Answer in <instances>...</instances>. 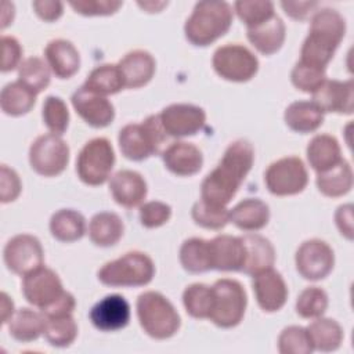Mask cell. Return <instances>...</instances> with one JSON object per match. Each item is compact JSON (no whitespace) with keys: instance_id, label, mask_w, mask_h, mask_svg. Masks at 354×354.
I'll return each mask as SVG.
<instances>
[{"instance_id":"6da1fadb","label":"cell","mask_w":354,"mask_h":354,"mask_svg":"<svg viewBox=\"0 0 354 354\" xmlns=\"http://www.w3.org/2000/svg\"><path fill=\"white\" fill-rule=\"evenodd\" d=\"M254 162V149L248 140H236L224 151L217 166L201 184V199L207 205L225 207L235 196Z\"/></svg>"},{"instance_id":"7a4b0ae2","label":"cell","mask_w":354,"mask_h":354,"mask_svg":"<svg viewBox=\"0 0 354 354\" xmlns=\"http://www.w3.org/2000/svg\"><path fill=\"white\" fill-rule=\"evenodd\" d=\"M346 33L344 18L332 8L315 11L300 50V62L326 69Z\"/></svg>"},{"instance_id":"3957f363","label":"cell","mask_w":354,"mask_h":354,"mask_svg":"<svg viewBox=\"0 0 354 354\" xmlns=\"http://www.w3.org/2000/svg\"><path fill=\"white\" fill-rule=\"evenodd\" d=\"M234 11L227 1H199L185 21V37L194 46L206 47L228 32Z\"/></svg>"},{"instance_id":"277c9868","label":"cell","mask_w":354,"mask_h":354,"mask_svg":"<svg viewBox=\"0 0 354 354\" xmlns=\"http://www.w3.org/2000/svg\"><path fill=\"white\" fill-rule=\"evenodd\" d=\"M159 115H149L141 123H129L119 131L118 141L122 155L130 160L141 162L163 152L167 141Z\"/></svg>"},{"instance_id":"5b68a950","label":"cell","mask_w":354,"mask_h":354,"mask_svg":"<svg viewBox=\"0 0 354 354\" xmlns=\"http://www.w3.org/2000/svg\"><path fill=\"white\" fill-rule=\"evenodd\" d=\"M136 308L141 328L152 339L165 340L178 332L180 315L162 293L155 290L141 293L137 297Z\"/></svg>"},{"instance_id":"8992f818","label":"cell","mask_w":354,"mask_h":354,"mask_svg":"<svg viewBox=\"0 0 354 354\" xmlns=\"http://www.w3.org/2000/svg\"><path fill=\"white\" fill-rule=\"evenodd\" d=\"M155 275L152 259L142 252L133 250L122 257L105 263L97 272L98 281L106 286H144Z\"/></svg>"},{"instance_id":"52a82bcc","label":"cell","mask_w":354,"mask_h":354,"mask_svg":"<svg viewBox=\"0 0 354 354\" xmlns=\"http://www.w3.org/2000/svg\"><path fill=\"white\" fill-rule=\"evenodd\" d=\"M213 307L209 319L218 328H234L245 315L248 297L243 286L230 278L217 279L213 286Z\"/></svg>"},{"instance_id":"ba28073f","label":"cell","mask_w":354,"mask_h":354,"mask_svg":"<svg viewBox=\"0 0 354 354\" xmlns=\"http://www.w3.org/2000/svg\"><path fill=\"white\" fill-rule=\"evenodd\" d=\"M115 152L105 137H95L87 141L76 159L77 177L87 185L104 184L113 169Z\"/></svg>"},{"instance_id":"9c48e42d","label":"cell","mask_w":354,"mask_h":354,"mask_svg":"<svg viewBox=\"0 0 354 354\" xmlns=\"http://www.w3.org/2000/svg\"><path fill=\"white\" fill-rule=\"evenodd\" d=\"M214 72L230 82H248L259 71L257 57L242 44L220 46L212 58Z\"/></svg>"},{"instance_id":"30bf717a","label":"cell","mask_w":354,"mask_h":354,"mask_svg":"<svg viewBox=\"0 0 354 354\" xmlns=\"http://www.w3.org/2000/svg\"><path fill=\"white\" fill-rule=\"evenodd\" d=\"M69 162V147L57 134L39 136L29 148L30 167L43 177L61 174Z\"/></svg>"},{"instance_id":"8fae6325","label":"cell","mask_w":354,"mask_h":354,"mask_svg":"<svg viewBox=\"0 0 354 354\" xmlns=\"http://www.w3.org/2000/svg\"><path fill=\"white\" fill-rule=\"evenodd\" d=\"M264 183L272 195H296L307 187L308 173L300 158L285 156L272 162L267 167L264 173Z\"/></svg>"},{"instance_id":"7c38bea8","label":"cell","mask_w":354,"mask_h":354,"mask_svg":"<svg viewBox=\"0 0 354 354\" xmlns=\"http://www.w3.org/2000/svg\"><path fill=\"white\" fill-rule=\"evenodd\" d=\"M66 290H64L62 282L55 271L44 266L24 275L22 293L26 301L40 311H46L54 306Z\"/></svg>"},{"instance_id":"4fadbf2b","label":"cell","mask_w":354,"mask_h":354,"mask_svg":"<svg viewBox=\"0 0 354 354\" xmlns=\"http://www.w3.org/2000/svg\"><path fill=\"white\" fill-rule=\"evenodd\" d=\"M297 272L308 281H321L326 278L335 266L332 248L321 239L304 241L295 254Z\"/></svg>"},{"instance_id":"5bb4252c","label":"cell","mask_w":354,"mask_h":354,"mask_svg":"<svg viewBox=\"0 0 354 354\" xmlns=\"http://www.w3.org/2000/svg\"><path fill=\"white\" fill-rule=\"evenodd\" d=\"M3 257L7 268L17 275L28 272L43 266L44 252L40 241L29 234H19L8 239L4 246Z\"/></svg>"},{"instance_id":"9a60e30c","label":"cell","mask_w":354,"mask_h":354,"mask_svg":"<svg viewBox=\"0 0 354 354\" xmlns=\"http://www.w3.org/2000/svg\"><path fill=\"white\" fill-rule=\"evenodd\" d=\"M163 130L169 137L194 136L206 123V112L194 104H171L159 113Z\"/></svg>"},{"instance_id":"2e32d148","label":"cell","mask_w":354,"mask_h":354,"mask_svg":"<svg viewBox=\"0 0 354 354\" xmlns=\"http://www.w3.org/2000/svg\"><path fill=\"white\" fill-rule=\"evenodd\" d=\"M72 106L76 113L91 127L102 129L109 126L115 119V108L112 102L101 94L79 87L71 97Z\"/></svg>"},{"instance_id":"e0dca14e","label":"cell","mask_w":354,"mask_h":354,"mask_svg":"<svg viewBox=\"0 0 354 354\" xmlns=\"http://www.w3.org/2000/svg\"><path fill=\"white\" fill-rule=\"evenodd\" d=\"M324 113L335 112L351 115L354 108L353 80H325L314 93L311 100Z\"/></svg>"},{"instance_id":"ac0fdd59","label":"cell","mask_w":354,"mask_h":354,"mask_svg":"<svg viewBox=\"0 0 354 354\" xmlns=\"http://www.w3.org/2000/svg\"><path fill=\"white\" fill-rule=\"evenodd\" d=\"M253 292L259 307L266 313L281 310L288 299V286L282 275L272 267L253 275Z\"/></svg>"},{"instance_id":"d6986e66","label":"cell","mask_w":354,"mask_h":354,"mask_svg":"<svg viewBox=\"0 0 354 354\" xmlns=\"http://www.w3.org/2000/svg\"><path fill=\"white\" fill-rule=\"evenodd\" d=\"M88 317L98 330L115 332L129 324L130 306L123 296L108 295L93 306Z\"/></svg>"},{"instance_id":"ffe728a7","label":"cell","mask_w":354,"mask_h":354,"mask_svg":"<svg viewBox=\"0 0 354 354\" xmlns=\"http://www.w3.org/2000/svg\"><path fill=\"white\" fill-rule=\"evenodd\" d=\"M109 191L118 205L133 209L144 202L148 188L140 173L134 170H119L109 180Z\"/></svg>"},{"instance_id":"44dd1931","label":"cell","mask_w":354,"mask_h":354,"mask_svg":"<svg viewBox=\"0 0 354 354\" xmlns=\"http://www.w3.org/2000/svg\"><path fill=\"white\" fill-rule=\"evenodd\" d=\"M162 160L166 169L173 174L189 177L202 169L203 155L196 145L185 141H177L163 149Z\"/></svg>"},{"instance_id":"7402d4cb","label":"cell","mask_w":354,"mask_h":354,"mask_svg":"<svg viewBox=\"0 0 354 354\" xmlns=\"http://www.w3.org/2000/svg\"><path fill=\"white\" fill-rule=\"evenodd\" d=\"M212 268L218 271H242L245 245L241 236L217 235L209 241Z\"/></svg>"},{"instance_id":"603a6c76","label":"cell","mask_w":354,"mask_h":354,"mask_svg":"<svg viewBox=\"0 0 354 354\" xmlns=\"http://www.w3.org/2000/svg\"><path fill=\"white\" fill-rule=\"evenodd\" d=\"M124 88H138L145 86L155 73L156 62L151 53L145 50L129 51L118 64Z\"/></svg>"},{"instance_id":"cb8c5ba5","label":"cell","mask_w":354,"mask_h":354,"mask_svg":"<svg viewBox=\"0 0 354 354\" xmlns=\"http://www.w3.org/2000/svg\"><path fill=\"white\" fill-rule=\"evenodd\" d=\"M44 57L48 68L58 79L72 77L80 68V55L72 41L54 39L47 43Z\"/></svg>"},{"instance_id":"d4e9b609","label":"cell","mask_w":354,"mask_h":354,"mask_svg":"<svg viewBox=\"0 0 354 354\" xmlns=\"http://www.w3.org/2000/svg\"><path fill=\"white\" fill-rule=\"evenodd\" d=\"M285 32V24L278 15H274L256 26L248 28L246 36L259 53L272 55L282 47L286 35Z\"/></svg>"},{"instance_id":"484cf974","label":"cell","mask_w":354,"mask_h":354,"mask_svg":"<svg viewBox=\"0 0 354 354\" xmlns=\"http://www.w3.org/2000/svg\"><path fill=\"white\" fill-rule=\"evenodd\" d=\"M245 245V263L242 272L254 275L275 263V250L271 242L259 234H246L241 236Z\"/></svg>"},{"instance_id":"4316f807","label":"cell","mask_w":354,"mask_h":354,"mask_svg":"<svg viewBox=\"0 0 354 354\" xmlns=\"http://www.w3.org/2000/svg\"><path fill=\"white\" fill-rule=\"evenodd\" d=\"M270 220V207L259 198H248L230 210V221L242 231H259Z\"/></svg>"},{"instance_id":"83f0119b","label":"cell","mask_w":354,"mask_h":354,"mask_svg":"<svg viewBox=\"0 0 354 354\" xmlns=\"http://www.w3.org/2000/svg\"><path fill=\"white\" fill-rule=\"evenodd\" d=\"M306 153L311 169L317 173L336 166L343 159L339 141L330 134L314 136L307 145Z\"/></svg>"},{"instance_id":"f1b7e54d","label":"cell","mask_w":354,"mask_h":354,"mask_svg":"<svg viewBox=\"0 0 354 354\" xmlns=\"http://www.w3.org/2000/svg\"><path fill=\"white\" fill-rule=\"evenodd\" d=\"M123 220L113 212H100L88 223L90 241L101 248L116 245L123 236Z\"/></svg>"},{"instance_id":"f546056e","label":"cell","mask_w":354,"mask_h":354,"mask_svg":"<svg viewBox=\"0 0 354 354\" xmlns=\"http://www.w3.org/2000/svg\"><path fill=\"white\" fill-rule=\"evenodd\" d=\"M283 119L290 130L307 134L324 123V112L313 101H295L285 109Z\"/></svg>"},{"instance_id":"4dcf8cb0","label":"cell","mask_w":354,"mask_h":354,"mask_svg":"<svg viewBox=\"0 0 354 354\" xmlns=\"http://www.w3.org/2000/svg\"><path fill=\"white\" fill-rule=\"evenodd\" d=\"M7 324L8 332L15 340L28 343L44 335L46 317L41 311L37 313L30 308H19Z\"/></svg>"},{"instance_id":"1f68e13d","label":"cell","mask_w":354,"mask_h":354,"mask_svg":"<svg viewBox=\"0 0 354 354\" xmlns=\"http://www.w3.org/2000/svg\"><path fill=\"white\" fill-rule=\"evenodd\" d=\"M318 191L329 198H339L346 195L353 187V170L348 162L342 159L336 166L317 173Z\"/></svg>"},{"instance_id":"d6a6232c","label":"cell","mask_w":354,"mask_h":354,"mask_svg":"<svg viewBox=\"0 0 354 354\" xmlns=\"http://www.w3.org/2000/svg\"><path fill=\"white\" fill-rule=\"evenodd\" d=\"M50 232L59 242L79 241L86 232V218L73 209H61L51 216Z\"/></svg>"},{"instance_id":"836d02e7","label":"cell","mask_w":354,"mask_h":354,"mask_svg":"<svg viewBox=\"0 0 354 354\" xmlns=\"http://www.w3.org/2000/svg\"><path fill=\"white\" fill-rule=\"evenodd\" d=\"M306 329L314 350L330 353L337 350L342 344L343 329L339 322L332 318H314V321Z\"/></svg>"},{"instance_id":"e575fe53","label":"cell","mask_w":354,"mask_h":354,"mask_svg":"<svg viewBox=\"0 0 354 354\" xmlns=\"http://www.w3.org/2000/svg\"><path fill=\"white\" fill-rule=\"evenodd\" d=\"M36 93L22 84L19 80L7 83L0 93L1 111L8 116H21L28 113L36 104Z\"/></svg>"},{"instance_id":"d590c367","label":"cell","mask_w":354,"mask_h":354,"mask_svg":"<svg viewBox=\"0 0 354 354\" xmlns=\"http://www.w3.org/2000/svg\"><path fill=\"white\" fill-rule=\"evenodd\" d=\"M180 263L183 268L191 274L213 270L209 241L202 238L185 239L180 248Z\"/></svg>"},{"instance_id":"8d00e7d4","label":"cell","mask_w":354,"mask_h":354,"mask_svg":"<svg viewBox=\"0 0 354 354\" xmlns=\"http://www.w3.org/2000/svg\"><path fill=\"white\" fill-rule=\"evenodd\" d=\"M83 86L87 90L105 97L109 94H116L124 88L122 73L115 64H104L94 68L87 75Z\"/></svg>"},{"instance_id":"74e56055","label":"cell","mask_w":354,"mask_h":354,"mask_svg":"<svg viewBox=\"0 0 354 354\" xmlns=\"http://www.w3.org/2000/svg\"><path fill=\"white\" fill-rule=\"evenodd\" d=\"M77 336V325L72 314L46 317L44 337L54 347H68Z\"/></svg>"},{"instance_id":"f35d334b","label":"cell","mask_w":354,"mask_h":354,"mask_svg":"<svg viewBox=\"0 0 354 354\" xmlns=\"http://www.w3.org/2000/svg\"><path fill=\"white\" fill-rule=\"evenodd\" d=\"M183 303L185 311L198 319L209 318L213 307L212 286L205 283H192L183 292Z\"/></svg>"},{"instance_id":"ab89813d","label":"cell","mask_w":354,"mask_h":354,"mask_svg":"<svg viewBox=\"0 0 354 354\" xmlns=\"http://www.w3.org/2000/svg\"><path fill=\"white\" fill-rule=\"evenodd\" d=\"M18 80L39 94L50 84V68L40 57H28L18 68Z\"/></svg>"},{"instance_id":"60d3db41","label":"cell","mask_w":354,"mask_h":354,"mask_svg":"<svg viewBox=\"0 0 354 354\" xmlns=\"http://www.w3.org/2000/svg\"><path fill=\"white\" fill-rule=\"evenodd\" d=\"M328 308V295L318 286L303 289L296 300V313L306 319L322 317Z\"/></svg>"},{"instance_id":"b9f144b4","label":"cell","mask_w":354,"mask_h":354,"mask_svg":"<svg viewBox=\"0 0 354 354\" xmlns=\"http://www.w3.org/2000/svg\"><path fill=\"white\" fill-rule=\"evenodd\" d=\"M278 351L281 354H311L314 347L307 329L297 325L282 329L278 336Z\"/></svg>"},{"instance_id":"7bdbcfd3","label":"cell","mask_w":354,"mask_h":354,"mask_svg":"<svg viewBox=\"0 0 354 354\" xmlns=\"http://www.w3.org/2000/svg\"><path fill=\"white\" fill-rule=\"evenodd\" d=\"M234 11L238 18L248 26H256L275 15L274 4L268 0H241L235 1Z\"/></svg>"},{"instance_id":"ee69618b","label":"cell","mask_w":354,"mask_h":354,"mask_svg":"<svg viewBox=\"0 0 354 354\" xmlns=\"http://www.w3.org/2000/svg\"><path fill=\"white\" fill-rule=\"evenodd\" d=\"M43 122L46 127L57 136L66 131L69 124V111L62 98L55 95H48L43 102Z\"/></svg>"},{"instance_id":"f6af8a7d","label":"cell","mask_w":354,"mask_h":354,"mask_svg":"<svg viewBox=\"0 0 354 354\" xmlns=\"http://www.w3.org/2000/svg\"><path fill=\"white\" fill-rule=\"evenodd\" d=\"M191 216L195 224L209 230H220L230 221V210L227 207L212 206L202 199L194 203Z\"/></svg>"},{"instance_id":"bcb514c9","label":"cell","mask_w":354,"mask_h":354,"mask_svg":"<svg viewBox=\"0 0 354 354\" xmlns=\"http://www.w3.org/2000/svg\"><path fill=\"white\" fill-rule=\"evenodd\" d=\"M325 71L297 61L290 73L292 84L300 91L313 94L326 80Z\"/></svg>"},{"instance_id":"7dc6e473","label":"cell","mask_w":354,"mask_h":354,"mask_svg":"<svg viewBox=\"0 0 354 354\" xmlns=\"http://www.w3.org/2000/svg\"><path fill=\"white\" fill-rule=\"evenodd\" d=\"M171 217V207L160 201H149L140 207V221L145 228H158Z\"/></svg>"},{"instance_id":"c3c4849f","label":"cell","mask_w":354,"mask_h":354,"mask_svg":"<svg viewBox=\"0 0 354 354\" xmlns=\"http://www.w3.org/2000/svg\"><path fill=\"white\" fill-rule=\"evenodd\" d=\"M69 6L75 12L84 17L95 15H112L115 14L123 3L119 0H77L69 1Z\"/></svg>"},{"instance_id":"681fc988","label":"cell","mask_w":354,"mask_h":354,"mask_svg":"<svg viewBox=\"0 0 354 354\" xmlns=\"http://www.w3.org/2000/svg\"><path fill=\"white\" fill-rule=\"evenodd\" d=\"M0 201L1 203L12 202L18 198L21 192V180L15 170L10 169L7 165H1L0 171Z\"/></svg>"},{"instance_id":"f907efd6","label":"cell","mask_w":354,"mask_h":354,"mask_svg":"<svg viewBox=\"0 0 354 354\" xmlns=\"http://www.w3.org/2000/svg\"><path fill=\"white\" fill-rule=\"evenodd\" d=\"M3 46V59H1V72H10L19 68L22 59V47L19 41L14 36H3L1 37Z\"/></svg>"},{"instance_id":"816d5d0a","label":"cell","mask_w":354,"mask_h":354,"mask_svg":"<svg viewBox=\"0 0 354 354\" xmlns=\"http://www.w3.org/2000/svg\"><path fill=\"white\" fill-rule=\"evenodd\" d=\"M285 14L296 21H306L315 14L318 7L317 1H281Z\"/></svg>"},{"instance_id":"f5cc1de1","label":"cell","mask_w":354,"mask_h":354,"mask_svg":"<svg viewBox=\"0 0 354 354\" xmlns=\"http://www.w3.org/2000/svg\"><path fill=\"white\" fill-rule=\"evenodd\" d=\"M32 7L36 15L46 22L57 21L64 12V6L58 0H35Z\"/></svg>"},{"instance_id":"db71d44e","label":"cell","mask_w":354,"mask_h":354,"mask_svg":"<svg viewBox=\"0 0 354 354\" xmlns=\"http://www.w3.org/2000/svg\"><path fill=\"white\" fill-rule=\"evenodd\" d=\"M335 221L336 225L343 236H346L348 241L353 239V205H342L337 207L335 213Z\"/></svg>"},{"instance_id":"11a10c76","label":"cell","mask_w":354,"mask_h":354,"mask_svg":"<svg viewBox=\"0 0 354 354\" xmlns=\"http://www.w3.org/2000/svg\"><path fill=\"white\" fill-rule=\"evenodd\" d=\"M1 303H0V308H1V322L7 324L10 321V318L14 315V303L12 300L7 296V293H1Z\"/></svg>"},{"instance_id":"9f6ffc18","label":"cell","mask_w":354,"mask_h":354,"mask_svg":"<svg viewBox=\"0 0 354 354\" xmlns=\"http://www.w3.org/2000/svg\"><path fill=\"white\" fill-rule=\"evenodd\" d=\"M14 19V4L4 1L3 3V12H1V29H6L10 22Z\"/></svg>"},{"instance_id":"6f0895ef","label":"cell","mask_w":354,"mask_h":354,"mask_svg":"<svg viewBox=\"0 0 354 354\" xmlns=\"http://www.w3.org/2000/svg\"><path fill=\"white\" fill-rule=\"evenodd\" d=\"M138 6L144 10H147L148 12H159L165 6H167V1H159V3H153V1H144V3H138Z\"/></svg>"}]
</instances>
